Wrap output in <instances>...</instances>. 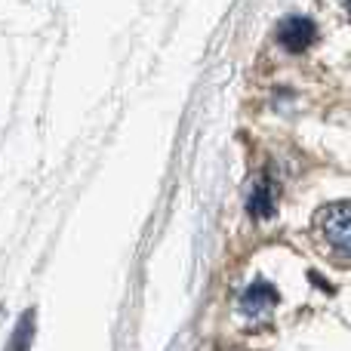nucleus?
Wrapping results in <instances>:
<instances>
[{
  "label": "nucleus",
  "instance_id": "nucleus-1",
  "mask_svg": "<svg viewBox=\"0 0 351 351\" xmlns=\"http://www.w3.org/2000/svg\"><path fill=\"white\" fill-rule=\"evenodd\" d=\"M315 231L336 259L351 262V200L324 206L315 216Z\"/></svg>",
  "mask_w": 351,
  "mask_h": 351
},
{
  "label": "nucleus",
  "instance_id": "nucleus-2",
  "mask_svg": "<svg viewBox=\"0 0 351 351\" xmlns=\"http://www.w3.org/2000/svg\"><path fill=\"white\" fill-rule=\"evenodd\" d=\"M278 40L287 53H305L317 40V25L308 16H287L278 25Z\"/></svg>",
  "mask_w": 351,
  "mask_h": 351
},
{
  "label": "nucleus",
  "instance_id": "nucleus-3",
  "mask_svg": "<svg viewBox=\"0 0 351 351\" xmlns=\"http://www.w3.org/2000/svg\"><path fill=\"white\" fill-rule=\"evenodd\" d=\"M278 290H274L268 280H253V284L243 290V296H241V311L247 317H262V315H268V311L278 305Z\"/></svg>",
  "mask_w": 351,
  "mask_h": 351
},
{
  "label": "nucleus",
  "instance_id": "nucleus-4",
  "mask_svg": "<svg viewBox=\"0 0 351 351\" xmlns=\"http://www.w3.org/2000/svg\"><path fill=\"white\" fill-rule=\"evenodd\" d=\"M247 210L253 219L274 216V185L268 176H262V179L253 182V188H250V194H247Z\"/></svg>",
  "mask_w": 351,
  "mask_h": 351
},
{
  "label": "nucleus",
  "instance_id": "nucleus-5",
  "mask_svg": "<svg viewBox=\"0 0 351 351\" xmlns=\"http://www.w3.org/2000/svg\"><path fill=\"white\" fill-rule=\"evenodd\" d=\"M31 342H34V311H25L22 321L12 330V339L6 346V351H28Z\"/></svg>",
  "mask_w": 351,
  "mask_h": 351
},
{
  "label": "nucleus",
  "instance_id": "nucleus-6",
  "mask_svg": "<svg viewBox=\"0 0 351 351\" xmlns=\"http://www.w3.org/2000/svg\"><path fill=\"white\" fill-rule=\"evenodd\" d=\"M346 10H348V16H351V0H346Z\"/></svg>",
  "mask_w": 351,
  "mask_h": 351
}]
</instances>
